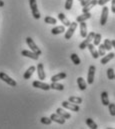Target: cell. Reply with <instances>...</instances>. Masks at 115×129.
Segmentation results:
<instances>
[{
    "label": "cell",
    "mask_w": 115,
    "mask_h": 129,
    "mask_svg": "<svg viewBox=\"0 0 115 129\" xmlns=\"http://www.w3.org/2000/svg\"><path fill=\"white\" fill-rule=\"evenodd\" d=\"M87 34H88L87 33V25L85 21H82V22H80V35H81V37L85 38Z\"/></svg>",
    "instance_id": "obj_20"
},
{
    "label": "cell",
    "mask_w": 115,
    "mask_h": 129,
    "mask_svg": "<svg viewBox=\"0 0 115 129\" xmlns=\"http://www.w3.org/2000/svg\"><path fill=\"white\" fill-rule=\"evenodd\" d=\"M50 89H54V90H59V91H62L64 89V86L58 82H52L50 84Z\"/></svg>",
    "instance_id": "obj_25"
},
{
    "label": "cell",
    "mask_w": 115,
    "mask_h": 129,
    "mask_svg": "<svg viewBox=\"0 0 115 129\" xmlns=\"http://www.w3.org/2000/svg\"><path fill=\"white\" fill-rule=\"evenodd\" d=\"M86 124L87 126L89 127V128L91 129H97L98 128V126H97V124L93 121V119H91V118H87L86 119Z\"/></svg>",
    "instance_id": "obj_27"
},
{
    "label": "cell",
    "mask_w": 115,
    "mask_h": 129,
    "mask_svg": "<svg viewBox=\"0 0 115 129\" xmlns=\"http://www.w3.org/2000/svg\"><path fill=\"white\" fill-rule=\"evenodd\" d=\"M77 84H78V87H79L80 90H85L87 88V83L82 77L77 78Z\"/></svg>",
    "instance_id": "obj_21"
},
{
    "label": "cell",
    "mask_w": 115,
    "mask_h": 129,
    "mask_svg": "<svg viewBox=\"0 0 115 129\" xmlns=\"http://www.w3.org/2000/svg\"><path fill=\"white\" fill-rule=\"evenodd\" d=\"M36 70V67L35 66H30L28 69L25 71V73H24V75H23V78L24 79H30V77L32 76V74L34 73V71Z\"/></svg>",
    "instance_id": "obj_19"
},
{
    "label": "cell",
    "mask_w": 115,
    "mask_h": 129,
    "mask_svg": "<svg viewBox=\"0 0 115 129\" xmlns=\"http://www.w3.org/2000/svg\"><path fill=\"white\" fill-rule=\"evenodd\" d=\"M64 31H65V26L64 25H62V26H56V27H54V28L51 29V33L53 35L61 34V33H63Z\"/></svg>",
    "instance_id": "obj_23"
},
{
    "label": "cell",
    "mask_w": 115,
    "mask_h": 129,
    "mask_svg": "<svg viewBox=\"0 0 115 129\" xmlns=\"http://www.w3.org/2000/svg\"><path fill=\"white\" fill-rule=\"evenodd\" d=\"M37 73H38L39 79H41V80H44V79H45L46 74H45L44 66H43L42 63H38V65H37Z\"/></svg>",
    "instance_id": "obj_13"
},
{
    "label": "cell",
    "mask_w": 115,
    "mask_h": 129,
    "mask_svg": "<svg viewBox=\"0 0 115 129\" xmlns=\"http://www.w3.org/2000/svg\"><path fill=\"white\" fill-rule=\"evenodd\" d=\"M44 22L45 23H47V24H56L57 23V20L55 19V18H53V17H51V16H46L45 18H44Z\"/></svg>",
    "instance_id": "obj_30"
},
{
    "label": "cell",
    "mask_w": 115,
    "mask_h": 129,
    "mask_svg": "<svg viewBox=\"0 0 115 129\" xmlns=\"http://www.w3.org/2000/svg\"><path fill=\"white\" fill-rule=\"evenodd\" d=\"M114 56H115L114 52H110L108 55H104V56H103V58L101 59L100 63H101V64H103V65L107 64V63H108L110 60H112V59L114 58Z\"/></svg>",
    "instance_id": "obj_16"
},
{
    "label": "cell",
    "mask_w": 115,
    "mask_h": 129,
    "mask_svg": "<svg viewBox=\"0 0 115 129\" xmlns=\"http://www.w3.org/2000/svg\"><path fill=\"white\" fill-rule=\"evenodd\" d=\"M32 86L35 87V88H39V89H42V90H49L50 89V85L47 84V83H44V82H41V81H33L32 83Z\"/></svg>",
    "instance_id": "obj_9"
},
{
    "label": "cell",
    "mask_w": 115,
    "mask_h": 129,
    "mask_svg": "<svg viewBox=\"0 0 115 129\" xmlns=\"http://www.w3.org/2000/svg\"><path fill=\"white\" fill-rule=\"evenodd\" d=\"M56 113L59 114L60 116H62L63 118H65V119H69L70 117H71V115L67 112V111H65L64 109H62V108H57V110H56Z\"/></svg>",
    "instance_id": "obj_24"
},
{
    "label": "cell",
    "mask_w": 115,
    "mask_h": 129,
    "mask_svg": "<svg viewBox=\"0 0 115 129\" xmlns=\"http://www.w3.org/2000/svg\"><path fill=\"white\" fill-rule=\"evenodd\" d=\"M90 18H91V13H90V12H85V13H83L82 15L77 16L76 22L80 23V22H82V21H86V20L90 19Z\"/></svg>",
    "instance_id": "obj_17"
},
{
    "label": "cell",
    "mask_w": 115,
    "mask_h": 129,
    "mask_svg": "<svg viewBox=\"0 0 115 129\" xmlns=\"http://www.w3.org/2000/svg\"><path fill=\"white\" fill-rule=\"evenodd\" d=\"M98 46H99L98 47V54H99V56H104L105 53H106V49H105L104 45L103 44H99Z\"/></svg>",
    "instance_id": "obj_31"
},
{
    "label": "cell",
    "mask_w": 115,
    "mask_h": 129,
    "mask_svg": "<svg viewBox=\"0 0 115 129\" xmlns=\"http://www.w3.org/2000/svg\"><path fill=\"white\" fill-rule=\"evenodd\" d=\"M67 77V74L65 73V72H61V73H58L56 75H53L52 77H51V81L52 82H58L59 80H62V79H65Z\"/></svg>",
    "instance_id": "obj_15"
},
{
    "label": "cell",
    "mask_w": 115,
    "mask_h": 129,
    "mask_svg": "<svg viewBox=\"0 0 115 129\" xmlns=\"http://www.w3.org/2000/svg\"><path fill=\"white\" fill-rule=\"evenodd\" d=\"M97 2H98V0H90L87 4H85V5L83 6L82 12H83V13H85V12H90V10L97 4Z\"/></svg>",
    "instance_id": "obj_10"
},
{
    "label": "cell",
    "mask_w": 115,
    "mask_h": 129,
    "mask_svg": "<svg viewBox=\"0 0 115 129\" xmlns=\"http://www.w3.org/2000/svg\"><path fill=\"white\" fill-rule=\"evenodd\" d=\"M4 6V2L2 0H0V7H3Z\"/></svg>",
    "instance_id": "obj_40"
},
{
    "label": "cell",
    "mask_w": 115,
    "mask_h": 129,
    "mask_svg": "<svg viewBox=\"0 0 115 129\" xmlns=\"http://www.w3.org/2000/svg\"><path fill=\"white\" fill-rule=\"evenodd\" d=\"M95 66L94 65H91L89 66V70H88V75H87V84L91 85L93 84V81H94V76H95Z\"/></svg>",
    "instance_id": "obj_7"
},
{
    "label": "cell",
    "mask_w": 115,
    "mask_h": 129,
    "mask_svg": "<svg viewBox=\"0 0 115 129\" xmlns=\"http://www.w3.org/2000/svg\"><path fill=\"white\" fill-rule=\"evenodd\" d=\"M114 79H115V75H114Z\"/></svg>",
    "instance_id": "obj_43"
},
{
    "label": "cell",
    "mask_w": 115,
    "mask_h": 129,
    "mask_svg": "<svg viewBox=\"0 0 115 129\" xmlns=\"http://www.w3.org/2000/svg\"><path fill=\"white\" fill-rule=\"evenodd\" d=\"M101 42V34L100 33H95L94 38H93V44L95 46H98Z\"/></svg>",
    "instance_id": "obj_29"
},
{
    "label": "cell",
    "mask_w": 115,
    "mask_h": 129,
    "mask_svg": "<svg viewBox=\"0 0 115 129\" xmlns=\"http://www.w3.org/2000/svg\"><path fill=\"white\" fill-rule=\"evenodd\" d=\"M0 79H1L2 81H4L5 83H7L8 85L12 86V87H15V86L17 85L16 81H15L14 79H12L10 76H8V75H7L6 73H4V72H0Z\"/></svg>",
    "instance_id": "obj_2"
},
{
    "label": "cell",
    "mask_w": 115,
    "mask_h": 129,
    "mask_svg": "<svg viewBox=\"0 0 115 129\" xmlns=\"http://www.w3.org/2000/svg\"><path fill=\"white\" fill-rule=\"evenodd\" d=\"M103 45H104L105 49H106V50H108V51L112 49V43H111V41H110L109 39H105V40H104Z\"/></svg>",
    "instance_id": "obj_32"
},
{
    "label": "cell",
    "mask_w": 115,
    "mask_h": 129,
    "mask_svg": "<svg viewBox=\"0 0 115 129\" xmlns=\"http://www.w3.org/2000/svg\"><path fill=\"white\" fill-rule=\"evenodd\" d=\"M108 109H109V113L111 116H115V104L114 103H109L108 104Z\"/></svg>",
    "instance_id": "obj_33"
},
{
    "label": "cell",
    "mask_w": 115,
    "mask_h": 129,
    "mask_svg": "<svg viewBox=\"0 0 115 129\" xmlns=\"http://www.w3.org/2000/svg\"><path fill=\"white\" fill-rule=\"evenodd\" d=\"M26 43H27V45L29 46V48L31 49V51H33V52H35L37 55H41V50L39 49V47H37V45L35 44V42L33 41V39L31 38V37H27L26 38Z\"/></svg>",
    "instance_id": "obj_3"
},
{
    "label": "cell",
    "mask_w": 115,
    "mask_h": 129,
    "mask_svg": "<svg viewBox=\"0 0 115 129\" xmlns=\"http://www.w3.org/2000/svg\"><path fill=\"white\" fill-rule=\"evenodd\" d=\"M101 102L104 106H108V104H109V97H108V93L106 91H103L101 93Z\"/></svg>",
    "instance_id": "obj_22"
},
{
    "label": "cell",
    "mask_w": 115,
    "mask_h": 129,
    "mask_svg": "<svg viewBox=\"0 0 115 129\" xmlns=\"http://www.w3.org/2000/svg\"><path fill=\"white\" fill-rule=\"evenodd\" d=\"M58 19L63 23V25L64 26H66V27H68L69 25H70V21H69V19L65 16V14H63V13H59L58 14Z\"/></svg>",
    "instance_id": "obj_18"
},
{
    "label": "cell",
    "mask_w": 115,
    "mask_h": 129,
    "mask_svg": "<svg viewBox=\"0 0 115 129\" xmlns=\"http://www.w3.org/2000/svg\"><path fill=\"white\" fill-rule=\"evenodd\" d=\"M21 55H23V56H25V57H29V58H31V59H33V60H37V59L39 58V55H37L35 52L29 51V50H23V51L21 52Z\"/></svg>",
    "instance_id": "obj_12"
},
{
    "label": "cell",
    "mask_w": 115,
    "mask_h": 129,
    "mask_svg": "<svg viewBox=\"0 0 115 129\" xmlns=\"http://www.w3.org/2000/svg\"><path fill=\"white\" fill-rule=\"evenodd\" d=\"M108 20V7H106L105 5L102 8V12H101V18H100V24L103 26L107 23Z\"/></svg>",
    "instance_id": "obj_8"
},
{
    "label": "cell",
    "mask_w": 115,
    "mask_h": 129,
    "mask_svg": "<svg viewBox=\"0 0 115 129\" xmlns=\"http://www.w3.org/2000/svg\"><path fill=\"white\" fill-rule=\"evenodd\" d=\"M111 11L115 14V0H111Z\"/></svg>",
    "instance_id": "obj_38"
},
{
    "label": "cell",
    "mask_w": 115,
    "mask_h": 129,
    "mask_svg": "<svg viewBox=\"0 0 115 129\" xmlns=\"http://www.w3.org/2000/svg\"><path fill=\"white\" fill-rule=\"evenodd\" d=\"M94 35H95V32H93V31L90 32L89 34H87L86 37H85V40L82 41V42L80 43V45H79V48H80L81 50H84L85 48H87V45H88L89 43H91V41L93 40Z\"/></svg>",
    "instance_id": "obj_4"
},
{
    "label": "cell",
    "mask_w": 115,
    "mask_h": 129,
    "mask_svg": "<svg viewBox=\"0 0 115 129\" xmlns=\"http://www.w3.org/2000/svg\"><path fill=\"white\" fill-rule=\"evenodd\" d=\"M114 70L112 69V68H108L107 69V77H108V79L109 80H112V79H114Z\"/></svg>",
    "instance_id": "obj_34"
},
{
    "label": "cell",
    "mask_w": 115,
    "mask_h": 129,
    "mask_svg": "<svg viewBox=\"0 0 115 129\" xmlns=\"http://www.w3.org/2000/svg\"><path fill=\"white\" fill-rule=\"evenodd\" d=\"M29 6L31 8V12H32V15L35 19H39L40 18V12L38 10V7H37V3H36V0H29Z\"/></svg>",
    "instance_id": "obj_1"
},
{
    "label": "cell",
    "mask_w": 115,
    "mask_h": 129,
    "mask_svg": "<svg viewBox=\"0 0 115 129\" xmlns=\"http://www.w3.org/2000/svg\"><path fill=\"white\" fill-rule=\"evenodd\" d=\"M87 48L89 49V51H90V53H91V55H92V57H93L94 59H97V58L99 57L98 51L95 49V47H94V44H92V43H89V44L87 45Z\"/></svg>",
    "instance_id": "obj_14"
},
{
    "label": "cell",
    "mask_w": 115,
    "mask_h": 129,
    "mask_svg": "<svg viewBox=\"0 0 115 129\" xmlns=\"http://www.w3.org/2000/svg\"><path fill=\"white\" fill-rule=\"evenodd\" d=\"M50 119L52 120V121H54V122H56L58 124H64L65 123V118H63L62 116H60L59 114L57 113H54V114H51V116H50Z\"/></svg>",
    "instance_id": "obj_11"
},
{
    "label": "cell",
    "mask_w": 115,
    "mask_h": 129,
    "mask_svg": "<svg viewBox=\"0 0 115 129\" xmlns=\"http://www.w3.org/2000/svg\"><path fill=\"white\" fill-rule=\"evenodd\" d=\"M68 101L72 102V103H75V104H80V103H82V98L77 96H70Z\"/></svg>",
    "instance_id": "obj_28"
},
{
    "label": "cell",
    "mask_w": 115,
    "mask_h": 129,
    "mask_svg": "<svg viewBox=\"0 0 115 129\" xmlns=\"http://www.w3.org/2000/svg\"><path fill=\"white\" fill-rule=\"evenodd\" d=\"M72 5H73V0H66V2H65V9L66 10H70L72 8Z\"/></svg>",
    "instance_id": "obj_36"
},
{
    "label": "cell",
    "mask_w": 115,
    "mask_h": 129,
    "mask_svg": "<svg viewBox=\"0 0 115 129\" xmlns=\"http://www.w3.org/2000/svg\"><path fill=\"white\" fill-rule=\"evenodd\" d=\"M70 58H71L72 62H73L75 65H79L80 63H81V60H80L79 56H78L76 53H72V54L70 55Z\"/></svg>",
    "instance_id": "obj_26"
},
{
    "label": "cell",
    "mask_w": 115,
    "mask_h": 129,
    "mask_svg": "<svg viewBox=\"0 0 115 129\" xmlns=\"http://www.w3.org/2000/svg\"><path fill=\"white\" fill-rule=\"evenodd\" d=\"M110 0H98V2H97V4H99L100 6H104L107 2H109Z\"/></svg>",
    "instance_id": "obj_37"
},
{
    "label": "cell",
    "mask_w": 115,
    "mask_h": 129,
    "mask_svg": "<svg viewBox=\"0 0 115 129\" xmlns=\"http://www.w3.org/2000/svg\"><path fill=\"white\" fill-rule=\"evenodd\" d=\"M40 121H41L42 124H45V125H50L51 122H52V120L50 118H48V117H42L40 119Z\"/></svg>",
    "instance_id": "obj_35"
},
{
    "label": "cell",
    "mask_w": 115,
    "mask_h": 129,
    "mask_svg": "<svg viewBox=\"0 0 115 129\" xmlns=\"http://www.w3.org/2000/svg\"><path fill=\"white\" fill-rule=\"evenodd\" d=\"M89 1H90V0H82L80 3H81V5H82V6H84V5H85V4H87Z\"/></svg>",
    "instance_id": "obj_39"
},
{
    "label": "cell",
    "mask_w": 115,
    "mask_h": 129,
    "mask_svg": "<svg viewBox=\"0 0 115 129\" xmlns=\"http://www.w3.org/2000/svg\"><path fill=\"white\" fill-rule=\"evenodd\" d=\"M62 107L66 108V109H69L71 111H74V112H78L80 110L78 104H75V103H72V102H69V101H63L62 102Z\"/></svg>",
    "instance_id": "obj_5"
},
{
    "label": "cell",
    "mask_w": 115,
    "mask_h": 129,
    "mask_svg": "<svg viewBox=\"0 0 115 129\" xmlns=\"http://www.w3.org/2000/svg\"><path fill=\"white\" fill-rule=\"evenodd\" d=\"M76 28H77V22H71L70 25L68 26V30L66 31L65 35H64L65 39H67V40L70 39L72 37V35L74 34V31L76 30Z\"/></svg>",
    "instance_id": "obj_6"
},
{
    "label": "cell",
    "mask_w": 115,
    "mask_h": 129,
    "mask_svg": "<svg viewBox=\"0 0 115 129\" xmlns=\"http://www.w3.org/2000/svg\"><path fill=\"white\" fill-rule=\"evenodd\" d=\"M111 43H112V47H114L115 48V39H113V40L111 41Z\"/></svg>",
    "instance_id": "obj_41"
},
{
    "label": "cell",
    "mask_w": 115,
    "mask_h": 129,
    "mask_svg": "<svg viewBox=\"0 0 115 129\" xmlns=\"http://www.w3.org/2000/svg\"><path fill=\"white\" fill-rule=\"evenodd\" d=\"M78 1H80V2H81V1H82V0H78Z\"/></svg>",
    "instance_id": "obj_42"
}]
</instances>
